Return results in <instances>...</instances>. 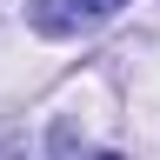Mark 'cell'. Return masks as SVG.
<instances>
[{
    "label": "cell",
    "mask_w": 160,
    "mask_h": 160,
    "mask_svg": "<svg viewBox=\"0 0 160 160\" xmlns=\"http://www.w3.org/2000/svg\"><path fill=\"white\" fill-rule=\"evenodd\" d=\"M127 0H40L33 7V27L40 33H87L100 20H113Z\"/></svg>",
    "instance_id": "cell-1"
},
{
    "label": "cell",
    "mask_w": 160,
    "mask_h": 160,
    "mask_svg": "<svg viewBox=\"0 0 160 160\" xmlns=\"http://www.w3.org/2000/svg\"><path fill=\"white\" fill-rule=\"evenodd\" d=\"M93 160H127V153H93Z\"/></svg>",
    "instance_id": "cell-2"
}]
</instances>
